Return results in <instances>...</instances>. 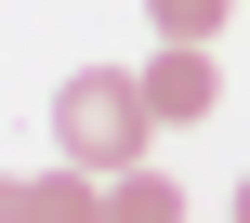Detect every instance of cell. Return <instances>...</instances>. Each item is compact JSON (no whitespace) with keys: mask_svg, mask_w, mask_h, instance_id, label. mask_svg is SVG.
<instances>
[{"mask_svg":"<svg viewBox=\"0 0 250 223\" xmlns=\"http://www.w3.org/2000/svg\"><path fill=\"white\" fill-rule=\"evenodd\" d=\"M105 223H185V184L158 158H132V171H105Z\"/></svg>","mask_w":250,"mask_h":223,"instance_id":"3957f363","label":"cell"},{"mask_svg":"<svg viewBox=\"0 0 250 223\" xmlns=\"http://www.w3.org/2000/svg\"><path fill=\"white\" fill-rule=\"evenodd\" d=\"M132 79H145V105H158V131H185V118H211V105H224V66H211L198 39H158V53L132 66Z\"/></svg>","mask_w":250,"mask_h":223,"instance_id":"7a4b0ae2","label":"cell"},{"mask_svg":"<svg viewBox=\"0 0 250 223\" xmlns=\"http://www.w3.org/2000/svg\"><path fill=\"white\" fill-rule=\"evenodd\" d=\"M224 13H237V0H145V26H158V39H198V53L224 39Z\"/></svg>","mask_w":250,"mask_h":223,"instance_id":"5b68a950","label":"cell"},{"mask_svg":"<svg viewBox=\"0 0 250 223\" xmlns=\"http://www.w3.org/2000/svg\"><path fill=\"white\" fill-rule=\"evenodd\" d=\"M0 223H40V197H26V184H0Z\"/></svg>","mask_w":250,"mask_h":223,"instance_id":"8992f818","label":"cell"},{"mask_svg":"<svg viewBox=\"0 0 250 223\" xmlns=\"http://www.w3.org/2000/svg\"><path fill=\"white\" fill-rule=\"evenodd\" d=\"M145 145H158L145 79H132V66H66V92H53V158H66V171H132Z\"/></svg>","mask_w":250,"mask_h":223,"instance_id":"6da1fadb","label":"cell"},{"mask_svg":"<svg viewBox=\"0 0 250 223\" xmlns=\"http://www.w3.org/2000/svg\"><path fill=\"white\" fill-rule=\"evenodd\" d=\"M237 223H250V171H237Z\"/></svg>","mask_w":250,"mask_h":223,"instance_id":"52a82bcc","label":"cell"},{"mask_svg":"<svg viewBox=\"0 0 250 223\" xmlns=\"http://www.w3.org/2000/svg\"><path fill=\"white\" fill-rule=\"evenodd\" d=\"M40 223H105V171H40Z\"/></svg>","mask_w":250,"mask_h":223,"instance_id":"277c9868","label":"cell"}]
</instances>
